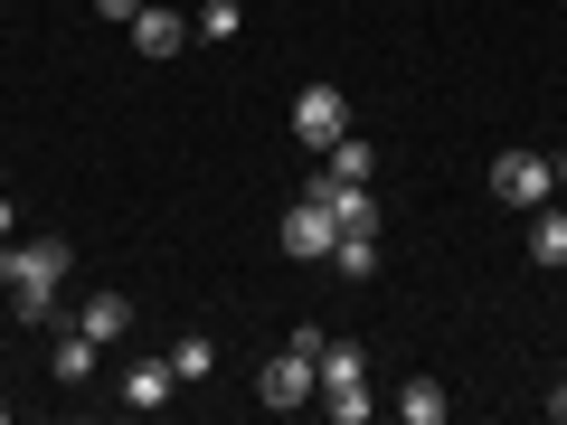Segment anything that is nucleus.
<instances>
[{
  "mask_svg": "<svg viewBox=\"0 0 567 425\" xmlns=\"http://www.w3.org/2000/svg\"><path fill=\"white\" fill-rule=\"evenodd\" d=\"M76 265V246L39 237V246H0V283H10V312L20 322H58V283Z\"/></svg>",
  "mask_w": 567,
  "mask_h": 425,
  "instance_id": "f257e3e1",
  "label": "nucleus"
},
{
  "mask_svg": "<svg viewBox=\"0 0 567 425\" xmlns=\"http://www.w3.org/2000/svg\"><path fill=\"white\" fill-rule=\"evenodd\" d=\"M162 360H171V379H181V387H189V379H208V369H218V350H208V341H199V331H189V341H171V350H162Z\"/></svg>",
  "mask_w": 567,
  "mask_h": 425,
  "instance_id": "4468645a",
  "label": "nucleus"
},
{
  "mask_svg": "<svg viewBox=\"0 0 567 425\" xmlns=\"http://www.w3.org/2000/svg\"><path fill=\"white\" fill-rule=\"evenodd\" d=\"M133 48H142V58H181V48H189V20L142 0V10H133Z\"/></svg>",
  "mask_w": 567,
  "mask_h": 425,
  "instance_id": "0eeeda50",
  "label": "nucleus"
},
{
  "mask_svg": "<svg viewBox=\"0 0 567 425\" xmlns=\"http://www.w3.org/2000/svg\"><path fill=\"white\" fill-rule=\"evenodd\" d=\"M312 360H322V397H331V387H369V360H360L350 341H322Z\"/></svg>",
  "mask_w": 567,
  "mask_h": 425,
  "instance_id": "9b49d317",
  "label": "nucleus"
},
{
  "mask_svg": "<svg viewBox=\"0 0 567 425\" xmlns=\"http://www.w3.org/2000/svg\"><path fill=\"white\" fill-rule=\"evenodd\" d=\"M331 265H341L350 283H369V274H379V237H341V246H331Z\"/></svg>",
  "mask_w": 567,
  "mask_h": 425,
  "instance_id": "2eb2a0df",
  "label": "nucleus"
},
{
  "mask_svg": "<svg viewBox=\"0 0 567 425\" xmlns=\"http://www.w3.org/2000/svg\"><path fill=\"white\" fill-rule=\"evenodd\" d=\"M10 237H20V208H10V199H0V246H10Z\"/></svg>",
  "mask_w": 567,
  "mask_h": 425,
  "instance_id": "6ab92c4d",
  "label": "nucleus"
},
{
  "mask_svg": "<svg viewBox=\"0 0 567 425\" xmlns=\"http://www.w3.org/2000/svg\"><path fill=\"white\" fill-rule=\"evenodd\" d=\"M548 416H558V425H567V379H558V387H548Z\"/></svg>",
  "mask_w": 567,
  "mask_h": 425,
  "instance_id": "aec40b11",
  "label": "nucleus"
},
{
  "mask_svg": "<svg viewBox=\"0 0 567 425\" xmlns=\"http://www.w3.org/2000/svg\"><path fill=\"white\" fill-rule=\"evenodd\" d=\"M492 199L529 218L539 199H558V162H548V152H520V142H511L502 162H492Z\"/></svg>",
  "mask_w": 567,
  "mask_h": 425,
  "instance_id": "20e7f679",
  "label": "nucleus"
},
{
  "mask_svg": "<svg viewBox=\"0 0 567 425\" xmlns=\"http://www.w3.org/2000/svg\"><path fill=\"white\" fill-rule=\"evenodd\" d=\"M322 170H331V180H369V170H379V152H369L360 133H341V142L322 152Z\"/></svg>",
  "mask_w": 567,
  "mask_h": 425,
  "instance_id": "f8f14e48",
  "label": "nucleus"
},
{
  "mask_svg": "<svg viewBox=\"0 0 567 425\" xmlns=\"http://www.w3.org/2000/svg\"><path fill=\"white\" fill-rule=\"evenodd\" d=\"M558 199H567V152H558Z\"/></svg>",
  "mask_w": 567,
  "mask_h": 425,
  "instance_id": "412c9836",
  "label": "nucleus"
},
{
  "mask_svg": "<svg viewBox=\"0 0 567 425\" xmlns=\"http://www.w3.org/2000/svg\"><path fill=\"white\" fill-rule=\"evenodd\" d=\"M95 10H104V20H123V29H133V10H142V0H95Z\"/></svg>",
  "mask_w": 567,
  "mask_h": 425,
  "instance_id": "a211bd4d",
  "label": "nucleus"
},
{
  "mask_svg": "<svg viewBox=\"0 0 567 425\" xmlns=\"http://www.w3.org/2000/svg\"><path fill=\"white\" fill-rule=\"evenodd\" d=\"M256 397L275 406V416H293V406H312V397H322V360H312L303 341H284V360H265V369H256Z\"/></svg>",
  "mask_w": 567,
  "mask_h": 425,
  "instance_id": "7ed1b4c3",
  "label": "nucleus"
},
{
  "mask_svg": "<svg viewBox=\"0 0 567 425\" xmlns=\"http://www.w3.org/2000/svg\"><path fill=\"white\" fill-rule=\"evenodd\" d=\"M171 397H181L171 360H133V369H123V406H133V416H152V406H171Z\"/></svg>",
  "mask_w": 567,
  "mask_h": 425,
  "instance_id": "6e6552de",
  "label": "nucleus"
},
{
  "mask_svg": "<svg viewBox=\"0 0 567 425\" xmlns=\"http://www.w3.org/2000/svg\"><path fill=\"white\" fill-rule=\"evenodd\" d=\"M76 331H85V341H104V350H114L123 331H133V303H123V293H85V303H76Z\"/></svg>",
  "mask_w": 567,
  "mask_h": 425,
  "instance_id": "1a4fd4ad",
  "label": "nucleus"
},
{
  "mask_svg": "<svg viewBox=\"0 0 567 425\" xmlns=\"http://www.w3.org/2000/svg\"><path fill=\"white\" fill-rule=\"evenodd\" d=\"M341 133H350V95L341 85H303V95H293V142H303V152H331Z\"/></svg>",
  "mask_w": 567,
  "mask_h": 425,
  "instance_id": "39448f33",
  "label": "nucleus"
},
{
  "mask_svg": "<svg viewBox=\"0 0 567 425\" xmlns=\"http://www.w3.org/2000/svg\"><path fill=\"white\" fill-rule=\"evenodd\" d=\"M237 29H246V10H237V0H208L199 20H189V39H237Z\"/></svg>",
  "mask_w": 567,
  "mask_h": 425,
  "instance_id": "f3484780",
  "label": "nucleus"
},
{
  "mask_svg": "<svg viewBox=\"0 0 567 425\" xmlns=\"http://www.w3.org/2000/svg\"><path fill=\"white\" fill-rule=\"evenodd\" d=\"M95 360H104V341H85L76 322H58V341H48V369H58V387H85V379H95Z\"/></svg>",
  "mask_w": 567,
  "mask_h": 425,
  "instance_id": "423d86ee",
  "label": "nucleus"
},
{
  "mask_svg": "<svg viewBox=\"0 0 567 425\" xmlns=\"http://www.w3.org/2000/svg\"><path fill=\"white\" fill-rule=\"evenodd\" d=\"M529 265H567V208L558 199L529 208Z\"/></svg>",
  "mask_w": 567,
  "mask_h": 425,
  "instance_id": "9d476101",
  "label": "nucleus"
},
{
  "mask_svg": "<svg viewBox=\"0 0 567 425\" xmlns=\"http://www.w3.org/2000/svg\"><path fill=\"white\" fill-rule=\"evenodd\" d=\"M331 246H341L331 199H322V189H293V208H284V256H293V265H331Z\"/></svg>",
  "mask_w": 567,
  "mask_h": 425,
  "instance_id": "f03ea898",
  "label": "nucleus"
},
{
  "mask_svg": "<svg viewBox=\"0 0 567 425\" xmlns=\"http://www.w3.org/2000/svg\"><path fill=\"white\" fill-rule=\"evenodd\" d=\"M312 406H322L331 425H369V406H379V397H369V387H331V397H312Z\"/></svg>",
  "mask_w": 567,
  "mask_h": 425,
  "instance_id": "dca6fc26",
  "label": "nucleus"
},
{
  "mask_svg": "<svg viewBox=\"0 0 567 425\" xmlns=\"http://www.w3.org/2000/svg\"><path fill=\"white\" fill-rule=\"evenodd\" d=\"M398 416L406 425H445V387H435V379H406L398 387Z\"/></svg>",
  "mask_w": 567,
  "mask_h": 425,
  "instance_id": "ddd939ff",
  "label": "nucleus"
}]
</instances>
